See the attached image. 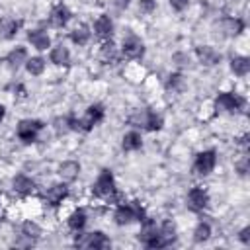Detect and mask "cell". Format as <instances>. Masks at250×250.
Here are the masks:
<instances>
[{
    "label": "cell",
    "instance_id": "obj_1",
    "mask_svg": "<svg viewBox=\"0 0 250 250\" xmlns=\"http://www.w3.org/2000/svg\"><path fill=\"white\" fill-rule=\"evenodd\" d=\"M92 193L100 199H107V201H117V189H115V178L111 174V170H102L100 176L96 178L94 186H92Z\"/></svg>",
    "mask_w": 250,
    "mask_h": 250
},
{
    "label": "cell",
    "instance_id": "obj_2",
    "mask_svg": "<svg viewBox=\"0 0 250 250\" xmlns=\"http://www.w3.org/2000/svg\"><path fill=\"white\" fill-rule=\"evenodd\" d=\"M129 123L133 127H143L146 131H158L162 127V117L156 111L150 109H139L129 117Z\"/></svg>",
    "mask_w": 250,
    "mask_h": 250
},
{
    "label": "cell",
    "instance_id": "obj_3",
    "mask_svg": "<svg viewBox=\"0 0 250 250\" xmlns=\"http://www.w3.org/2000/svg\"><path fill=\"white\" fill-rule=\"evenodd\" d=\"M113 219H115L117 225H129V223H133V221H143V219H145V211H143V207H141L137 201L121 203V205L115 209Z\"/></svg>",
    "mask_w": 250,
    "mask_h": 250
},
{
    "label": "cell",
    "instance_id": "obj_4",
    "mask_svg": "<svg viewBox=\"0 0 250 250\" xmlns=\"http://www.w3.org/2000/svg\"><path fill=\"white\" fill-rule=\"evenodd\" d=\"M141 223H143V225H141L139 240H141L145 246H148V248H162V246H164V242L160 240V234H158V227H156V223H154V221H150V219H143Z\"/></svg>",
    "mask_w": 250,
    "mask_h": 250
},
{
    "label": "cell",
    "instance_id": "obj_5",
    "mask_svg": "<svg viewBox=\"0 0 250 250\" xmlns=\"http://www.w3.org/2000/svg\"><path fill=\"white\" fill-rule=\"evenodd\" d=\"M244 98L234 94V92H221L215 100V107L217 111H227V113H234V111H240L244 107Z\"/></svg>",
    "mask_w": 250,
    "mask_h": 250
},
{
    "label": "cell",
    "instance_id": "obj_6",
    "mask_svg": "<svg viewBox=\"0 0 250 250\" xmlns=\"http://www.w3.org/2000/svg\"><path fill=\"white\" fill-rule=\"evenodd\" d=\"M215 164H217V152L215 150H203L195 156L193 172L199 176H209L215 170Z\"/></svg>",
    "mask_w": 250,
    "mask_h": 250
},
{
    "label": "cell",
    "instance_id": "obj_7",
    "mask_svg": "<svg viewBox=\"0 0 250 250\" xmlns=\"http://www.w3.org/2000/svg\"><path fill=\"white\" fill-rule=\"evenodd\" d=\"M41 129H43V121H39V119H23V121L18 123V137L23 143H33Z\"/></svg>",
    "mask_w": 250,
    "mask_h": 250
},
{
    "label": "cell",
    "instance_id": "obj_8",
    "mask_svg": "<svg viewBox=\"0 0 250 250\" xmlns=\"http://www.w3.org/2000/svg\"><path fill=\"white\" fill-rule=\"evenodd\" d=\"M207 205H209V193L205 188L195 186L188 191V207L191 211H203Z\"/></svg>",
    "mask_w": 250,
    "mask_h": 250
},
{
    "label": "cell",
    "instance_id": "obj_9",
    "mask_svg": "<svg viewBox=\"0 0 250 250\" xmlns=\"http://www.w3.org/2000/svg\"><path fill=\"white\" fill-rule=\"evenodd\" d=\"M76 246H84V248H109L111 242H109V238L104 232L96 230V232H88V234H84L80 238L76 236Z\"/></svg>",
    "mask_w": 250,
    "mask_h": 250
},
{
    "label": "cell",
    "instance_id": "obj_10",
    "mask_svg": "<svg viewBox=\"0 0 250 250\" xmlns=\"http://www.w3.org/2000/svg\"><path fill=\"white\" fill-rule=\"evenodd\" d=\"M121 51H123V55H125L127 59H141V57L145 55V43H143L137 35L129 33V35L123 39Z\"/></svg>",
    "mask_w": 250,
    "mask_h": 250
},
{
    "label": "cell",
    "instance_id": "obj_11",
    "mask_svg": "<svg viewBox=\"0 0 250 250\" xmlns=\"http://www.w3.org/2000/svg\"><path fill=\"white\" fill-rule=\"evenodd\" d=\"M102 119H104V105H102V104H92V105H88L84 119H80V121H82V131H90V129H92L94 125H98Z\"/></svg>",
    "mask_w": 250,
    "mask_h": 250
},
{
    "label": "cell",
    "instance_id": "obj_12",
    "mask_svg": "<svg viewBox=\"0 0 250 250\" xmlns=\"http://www.w3.org/2000/svg\"><path fill=\"white\" fill-rule=\"evenodd\" d=\"M70 10L64 6V4H57L53 10H51V14H49V23L53 25V27H64L66 23H68V20H70Z\"/></svg>",
    "mask_w": 250,
    "mask_h": 250
},
{
    "label": "cell",
    "instance_id": "obj_13",
    "mask_svg": "<svg viewBox=\"0 0 250 250\" xmlns=\"http://www.w3.org/2000/svg\"><path fill=\"white\" fill-rule=\"evenodd\" d=\"M68 195V188L64 186V184H55V186H51L45 193H43V197H45V201L49 203V205H59V203H62V199Z\"/></svg>",
    "mask_w": 250,
    "mask_h": 250
},
{
    "label": "cell",
    "instance_id": "obj_14",
    "mask_svg": "<svg viewBox=\"0 0 250 250\" xmlns=\"http://www.w3.org/2000/svg\"><path fill=\"white\" fill-rule=\"evenodd\" d=\"M195 55H197L199 62L205 64V66H213V64H217L221 61V55L213 47H209V45H199L195 49Z\"/></svg>",
    "mask_w": 250,
    "mask_h": 250
},
{
    "label": "cell",
    "instance_id": "obj_15",
    "mask_svg": "<svg viewBox=\"0 0 250 250\" xmlns=\"http://www.w3.org/2000/svg\"><path fill=\"white\" fill-rule=\"evenodd\" d=\"M94 33L100 39H109L111 37V33H113V21L109 20V16H105V14L98 16V20L94 21Z\"/></svg>",
    "mask_w": 250,
    "mask_h": 250
},
{
    "label": "cell",
    "instance_id": "obj_16",
    "mask_svg": "<svg viewBox=\"0 0 250 250\" xmlns=\"http://www.w3.org/2000/svg\"><path fill=\"white\" fill-rule=\"evenodd\" d=\"M78 174H80V164L76 162V160H66V162H62L61 166H59V176H61V180L62 182H74L76 178H78Z\"/></svg>",
    "mask_w": 250,
    "mask_h": 250
},
{
    "label": "cell",
    "instance_id": "obj_17",
    "mask_svg": "<svg viewBox=\"0 0 250 250\" xmlns=\"http://www.w3.org/2000/svg\"><path fill=\"white\" fill-rule=\"evenodd\" d=\"M27 41L37 49V51H45L47 47H51V39L43 29H31L27 33Z\"/></svg>",
    "mask_w": 250,
    "mask_h": 250
},
{
    "label": "cell",
    "instance_id": "obj_18",
    "mask_svg": "<svg viewBox=\"0 0 250 250\" xmlns=\"http://www.w3.org/2000/svg\"><path fill=\"white\" fill-rule=\"evenodd\" d=\"M51 62L57 64V66H68L70 64V53L64 45H57L51 49V55H49Z\"/></svg>",
    "mask_w": 250,
    "mask_h": 250
},
{
    "label": "cell",
    "instance_id": "obj_19",
    "mask_svg": "<svg viewBox=\"0 0 250 250\" xmlns=\"http://www.w3.org/2000/svg\"><path fill=\"white\" fill-rule=\"evenodd\" d=\"M14 189L21 195H29V193L35 191V182L31 178H27L25 174H18L14 178Z\"/></svg>",
    "mask_w": 250,
    "mask_h": 250
},
{
    "label": "cell",
    "instance_id": "obj_20",
    "mask_svg": "<svg viewBox=\"0 0 250 250\" xmlns=\"http://www.w3.org/2000/svg\"><path fill=\"white\" fill-rule=\"evenodd\" d=\"M121 146H123V150H125V152H131V150H139V148L143 146V137H141L137 131H129V133H125Z\"/></svg>",
    "mask_w": 250,
    "mask_h": 250
},
{
    "label": "cell",
    "instance_id": "obj_21",
    "mask_svg": "<svg viewBox=\"0 0 250 250\" xmlns=\"http://www.w3.org/2000/svg\"><path fill=\"white\" fill-rule=\"evenodd\" d=\"M20 25H21V21H18V20L2 18V20H0V35L6 37V39H12V37L18 33Z\"/></svg>",
    "mask_w": 250,
    "mask_h": 250
},
{
    "label": "cell",
    "instance_id": "obj_22",
    "mask_svg": "<svg viewBox=\"0 0 250 250\" xmlns=\"http://www.w3.org/2000/svg\"><path fill=\"white\" fill-rule=\"evenodd\" d=\"M230 70L236 74V76H246L248 70H250V59L248 57H232L230 59Z\"/></svg>",
    "mask_w": 250,
    "mask_h": 250
},
{
    "label": "cell",
    "instance_id": "obj_23",
    "mask_svg": "<svg viewBox=\"0 0 250 250\" xmlns=\"http://www.w3.org/2000/svg\"><path fill=\"white\" fill-rule=\"evenodd\" d=\"M68 229L70 230H74V232H80L82 229H84V225H86V211L84 209H76V211H72V215L68 217Z\"/></svg>",
    "mask_w": 250,
    "mask_h": 250
},
{
    "label": "cell",
    "instance_id": "obj_24",
    "mask_svg": "<svg viewBox=\"0 0 250 250\" xmlns=\"http://www.w3.org/2000/svg\"><path fill=\"white\" fill-rule=\"evenodd\" d=\"M158 234H160V240L164 242V246L172 244L176 240V227L172 221H164L162 227H158Z\"/></svg>",
    "mask_w": 250,
    "mask_h": 250
},
{
    "label": "cell",
    "instance_id": "obj_25",
    "mask_svg": "<svg viewBox=\"0 0 250 250\" xmlns=\"http://www.w3.org/2000/svg\"><path fill=\"white\" fill-rule=\"evenodd\" d=\"M70 39H72V43H76V45H86L88 39H90V29H88V25H86V23H78V25L70 31Z\"/></svg>",
    "mask_w": 250,
    "mask_h": 250
},
{
    "label": "cell",
    "instance_id": "obj_26",
    "mask_svg": "<svg viewBox=\"0 0 250 250\" xmlns=\"http://www.w3.org/2000/svg\"><path fill=\"white\" fill-rule=\"evenodd\" d=\"M27 61V53H25V49L23 47H16V49H12L10 53H8V57H6V62L12 66V68H18L21 62H25Z\"/></svg>",
    "mask_w": 250,
    "mask_h": 250
},
{
    "label": "cell",
    "instance_id": "obj_27",
    "mask_svg": "<svg viewBox=\"0 0 250 250\" xmlns=\"http://www.w3.org/2000/svg\"><path fill=\"white\" fill-rule=\"evenodd\" d=\"M100 59H102L104 62H115V59H117V51H115V45H113L111 39H105V41L102 43Z\"/></svg>",
    "mask_w": 250,
    "mask_h": 250
},
{
    "label": "cell",
    "instance_id": "obj_28",
    "mask_svg": "<svg viewBox=\"0 0 250 250\" xmlns=\"http://www.w3.org/2000/svg\"><path fill=\"white\" fill-rule=\"evenodd\" d=\"M223 29L227 31V35H238L244 31V21L240 18H227L223 21Z\"/></svg>",
    "mask_w": 250,
    "mask_h": 250
},
{
    "label": "cell",
    "instance_id": "obj_29",
    "mask_svg": "<svg viewBox=\"0 0 250 250\" xmlns=\"http://www.w3.org/2000/svg\"><path fill=\"white\" fill-rule=\"evenodd\" d=\"M25 70L31 74V76H39L43 70H45V59L41 57H31L25 61Z\"/></svg>",
    "mask_w": 250,
    "mask_h": 250
},
{
    "label": "cell",
    "instance_id": "obj_30",
    "mask_svg": "<svg viewBox=\"0 0 250 250\" xmlns=\"http://www.w3.org/2000/svg\"><path fill=\"white\" fill-rule=\"evenodd\" d=\"M209 236H211V227H209V223H199V225L195 227V230H193V240H195V242H205Z\"/></svg>",
    "mask_w": 250,
    "mask_h": 250
},
{
    "label": "cell",
    "instance_id": "obj_31",
    "mask_svg": "<svg viewBox=\"0 0 250 250\" xmlns=\"http://www.w3.org/2000/svg\"><path fill=\"white\" fill-rule=\"evenodd\" d=\"M21 234H23L25 238H31V240H35V238H39V234H41V229H39L35 223H31V221H25V223L21 225Z\"/></svg>",
    "mask_w": 250,
    "mask_h": 250
},
{
    "label": "cell",
    "instance_id": "obj_32",
    "mask_svg": "<svg viewBox=\"0 0 250 250\" xmlns=\"http://www.w3.org/2000/svg\"><path fill=\"white\" fill-rule=\"evenodd\" d=\"M53 125H55V131H57L59 135L70 131V121H68V117H57V119L53 121Z\"/></svg>",
    "mask_w": 250,
    "mask_h": 250
},
{
    "label": "cell",
    "instance_id": "obj_33",
    "mask_svg": "<svg viewBox=\"0 0 250 250\" xmlns=\"http://www.w3.org/2000/svg\"><path fill=\"white\" fill-rule=\"evenodd\" d=\"M182 82H184L182 74H180V72H174V74H170V76H168L166 88H168V90H178V88L182 86Z\"/></svg>",
    "mask_w": 250,
    "mask_h": 250
},
{
    "label": "cell",
    "instance_id": "obj_34",
    "mask_svg": "<svg viewBox=\"0 0 250 250\" xmlns=\"http://www.w3.org/2000/svg\"><path fill=\"white\" fill-rule=\"evenodd\" d=\"M156 8V2L154 0H139V10L143 14H152Z\"/></svg>",
    "mask_w": 250,
    "mask_h": 250
},
{
    "label": "cell",
    "instance_id": "obj_35",
    "mask_svg": "<svg viewBox=\"0 0 250 250\" xmlns=\"http://www.w3.org/2000/svg\"><path fill=\"white\" fill-rule=\"evenodd\" d=\"M170 6H172V10H176V12H184V10L189 6V0H170Z\"/></svg>",
    "mask_w": 250,
    "mask_h": 250
},
{
    "label": "cell",
    "instance_id": "obj_36",
    "mask_svg": "<svg viewBox=\"0 0 250 250\" xmlns=\"http://www.w3.org/2000/svg\"><path fill=\"white\" fill-rule=\"evenodd\" d=\"M248 232H250V229H242L240 234H238V238H240L244 244H250V234H248Z\"/></svg>",
    "mask_w": 250,
    "mask_h": 250
},
{
    "label": "cell",
    "instance_id": "obj_37",
    "mask_svg": "<svg viewBox=\"0 0 250 250\" xmlns=\"http://www.w3.org/2000/svg\"><path fill=\"white\" fill-rule=\"evenodd\" d=\"M129 6V0H115V8L117 10H125Z\"/></svg>",
    "mask_w": 250,
    "mask_h": 250
},
{
    "label": "cell",
    "instance_id": "obj_38",
    "mask_svg": "<svg viewBox=\"0 0 250 250\" xmlns=\"http://www.w3.org/2000/svg\"><path fill=\"white\" fill-rule=\"evenodd\" d=\"M4 115H6V107H4L2 104H0V121L4 119Z\"/></svg>",
    "mask_w": 250,
    "mask_h": 250
}]
</instances>
